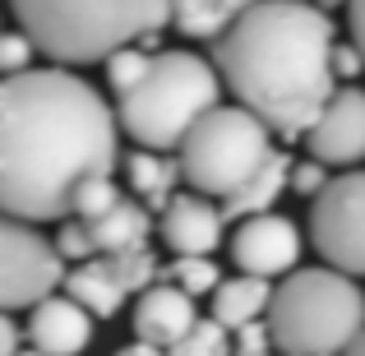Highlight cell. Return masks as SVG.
Masks as SVG:
<instances>
[{"mask_svg":"<svg viewBox=\"0 0 365 356\" xmlns=\"http://www.w3.org/2000/svg\"><path fill=\"white\" fill-rule=\"evenodd\" d=\"M19 33L56 65H98L171 24V0H9Z\"/></svg>","mask_w":365,"mask_h":356,"instance_id":"3","label":"cell"},{"mask_svg":"<svg viewBox=\"0 0 365 356\" xmlns=\"http://www.w3.org/2000/svg\"><path fill=\"white\" fill-rule=\"evenodd\" d=\"M24 333L28 329H19L9 310L0 315V356H19V352H24V347H19V342H24Z\"/></svg>","mask_w":365,"mask_h":356,"instance_id":"29","label":"cell"},{"mask_svg":"<svg viewBox=\"0 0 365 356\" xmlns=\"http://www.w3.org/2000/svg\"><path fill=\"white\" fill-rule=\"evenodd\" d=\"M148 232H153V218L143 204L125 199L111 218L93 223V240H98V255H130V250H148Z\"/></svg>","mask_w":365,"mask_h":356,"instance_id":"19","label":"cell"},{"mask_svg":"<svg viewBox=\"0 0 365 356\" xmlns=\"http://www.w3.org/2000/svg\"><path fill=\"white\" fill-rule=\"evenodd\" d=\"M292 167L296 162L287 158V153H273V162H268L264 171H259L255 180L241 190L236 199H227L222 204V218L227 223H250V218H264V213H273V204H277V195H282L287 185H292Z\"/></svg>","mask_w":365,"mask_h":356,"instance_id":"17","label":"cell"},{"mask_svg":"<svg viewBox=\"0 0 365 356\" xmlns=\"http://www.w3.org/2000/svg\"><path fill=\"white\" fill-rule=\"evenodd\" d=\"M347 24H351V42H356L361 56H365V0H351L347 5Z\"/></svg>","mask_w":365,"mask_h":356,"instance_id":"30","label":"cell"},{"mask_svg":"<svg viewBox=\"0 0 365 356\" xmlns=\"http://www.w3.org/2000/svg\"><path fill=\"white\" fill-rule=\"evenodd\" d=\"M333 19L314 0H259L217 42V74L236 107L255 111L282 139H305L338 98Z\"/></svg>","mask_w":365,"mask_h":356,"instance_id":"2","label":"cell"},{"mask_svg":"<svg viewBox=\"0 0 365 356\" xmlns=\"http://www.w3.org/2000/svg\"><path fill=\"white\" fill-rule=\"evenodd\" d=\"M65 296H74L93 320H111V315L125 305V287L111 278L107 259H93V264L70 268V278H65Z\"/></svg>","mask_w":365,"mask_h":356,"instance_id":"18","label":"cell"},{"mask_svg":"<svg viewBox=\"0 0 365 356\" xmlns=\"http://www.w3.org/2000/svg\"><path fill=\"white\" fill-rule=\"evenodd\" d=\"M56 250H61V259H65V264H74V268L102 259L98 255V240H93V227L79 223V218H74V223H65L61 232H56Z\"/></svg>","mask_w":365,"mask_h":356,"instance_id":"24","label":"cell"},{"mask_svg":"<svg viewBox=\"0 0 365 356\" xmlns=\"http://www.w3.org/2000/svg\"><path fill=\"white\" fill-rule=\"evenodd\" d=\"M28 342L42 356H79L93 342V315L74 296H51L28 310Z\"/></svg>","mask_w":365,"mask_h":356,"instance_id":"13","label":"cell"},{"mask_svg":"<svg viewBox=\"0 0 365 356\" xmlns=\"http://www.w3.org/2000/svg\"><path fill=\"white\" fill-rule=\"evenodd\" d=\"M273 292L277 287H268L264 278H250V273L227 278V283L217 287V296H213V320L222 324V329H232V333L250 329V324H264L268 310H273Z\"/></svg>","mask_w":365,"mask_h":356,"instance_id":"15","label":"cell"},{"mask_svg":"<svg viewBox=\"0 0 365 356\" xmlns=\"http://www.w3.org/2000/svg\"><path fill=\"white\" fill-rule=\"evenodd\" d=\"M158 283L180 287L185 296H204V292H213V296H217L222 278H217V264H213V259H171V264L162 268Z\"/></svg>","mask_w":365,"mask_h":356,"instance_id":"20","label":"cell"},{"mask_svg":"<svg viewBox=\"0 0 365 356\" xmlns=\"http://www.w3.org/2000/svg\"><path fill=\"white\" fill-rule=\"evenodd\" d=\"M273 134L245 107H217L180 143L185 185L204 199H236L259 171L273 162Z\"/></svg>","mask_w":365,"mask_h":356,"instance_id":"6","label":"cell"},{"mask_svg":"<svg viewBox=\"0 0 365 356\" xmlns=\"http://www.w3.org/2000/svg\"><path fill=\"white\" fill-rule=\"evenodd\" d=\"M217 107H222V83H217L213 65L199 61L195 51H162L153 61L148 79L120 98L116 116L120 130L139 148L167 153L180 148L199 130V121Z\"/></svg>","mask_w":365,"mask_h":356,"instance_id":"5","label":"cell"},{"mask_svg":"<svg viewBox=\"0 0 365 356\" xmlns=\"http://www.w3.org/2000/svg\"><path fill=\"white\" fill-rule=\"evenodd\" d=\"M347 356H365V338H361V342H356V347H351Z\"/></svg>","mask_w":365,"mask_h":356,"instance_id":"33","label":"cell"},{"mask_svg":"<svg viewBox=\"0 0 365 356\" xmlns=\"http://www.w3.org/2000/svg\"><path fill=\"white\" fill-rule=\"evenodd\" d=\"M125 171H130V190L143 199V208L148 213H167L171 204H176V185L185 180V171H180V158H162V153H130L125 158Z\"/></svg>","mask_w":365,"mask_h":356,"instance_id":"16","label":"cell"},{"mask_svg":"<svg viewBox=\"0 0 365 356\" xmlns=\"http://www.w3.org/2000/svg\"><path fill=\"white\" fill-rule=\"evenodd\" d=\"M259 0H171V28L195 42H222Z\"/></svg>","mask_w":365,"mask_h":356,"instance_id":"14","label":"cell"},{"mask_svg":"<svg viewBox=\"0 0 365 356\" xmlns=\"http://www.w3.org/2000/svg\"><path fill=\"white\" fill-rule=\"evenodd\" d=\"M319 9H329V5H351V0H314Z\"/></svg>","mask_w":365,"mask_h":356,"instance_id":"32","label":"cell"},{"mask_svg":"<svg viewBox=\"0 0 365 356\" xmlns=\"http://www.w3.org/2000/svg\"><path fill=\"white\" fill-rule=\"evenodd\" d=\"M329 167H324V162H296V167H292V190H296V195H305V199H310V204H314V199H319L324 195V190H329Z\"/></svg>","mask_w":365,"mask_h":356,"instance_id":"26","label":"cell"},{"mask_svg":"<svg viewBox=\"0 0 365 356\" xmlns=\"http://www.w3.org/2000/svg\"><path fill=\"white\" fill-rule=\"evenodd\" d=\"M232 264L250 278H292L301 264V232L292 218H250L232 232Z\"/></svg>","mask_w":365,"mask_h":356,"instance_id":"9","label":"cell"},{"mask_svg":"<svg viewBox=\"0 0 365 356\" xmlns=\"http://www.w3.org/2000/svg\"><path fill=\"white\" fill-rule=\"evenodd\" d=\"M167 356H236V338H232V329H222V324L208 315V320H199L195 329H190V338L176 342Z\"/></svg>","mask_w":365,"mask_h":356,"instance_id":"21","label":"cell"},{"mask_svg":"<svg viewBox=\"0 0 365 356\" xmlns=\"http://www.w3.org/2000/svg\"><path fill=\"white\" fill-rule=\"evenodd\" d=\"M199 324L195 315V296H185L180 287L158 283L153 292H143L134 301V342H148V347H176L190 338V329Z\"/></svg>","mask_w":365,"mask_h":356,"instance_id":"12","label":"cell"},{"mask_svg":"<svg viewBox=\"0 0 365 356\" xmlns=\"http://www.w3.org/2000/svg\"><path fill=\"white\" fill-rule=\"evenodd\" d=\"M153 61H158V56H148L143 46H125V51H116V56H111V61H107V83L116 88V98H125V93H134L143 79H148Z\"/></svg>","mask_w":365,"mask_h":356,"instance_id":"22","label":"cell"},{"mask_svg":"<svg viewBox=\"0 0 365 356\" xmlns=\"http://www.w3.org/2000/svg\"><path fill=\"white\" fill-rule=\"evenodd\" d=\"M120 116L107 98L61 70H28L0 83V204L14 223H61L88 180L111 176Z\"/></svg>","mask_w":365,"mask_h":356,"instance_id":"1","label":"cell"},{"mask_svg":"<svg viewBox=\"0 0 365 356\" xmlns=\"http://www.w3.org/2000/svg\"><path fill=\"white\" fill-rule=\"evenodd\" d=\"M33 56H37V46H33V37H28V33H19V28H14V33L0 37V70H5V79L37 70Z\"/></svg>","mask_w":365,"mask_h":356,"instance_id":"25","label":"cell"},{"mask_svg":"<svg viewBox=\"0 0 365 356\" xmlns=\"http://www.w3.org/2000/svg\"><path fill=\"white\" fill-rule=\"evenodd\" d=\"M305 148L324 167H351L365 162V88H338V98L324 107V116L314 121V130L305 134Z\"/></svg>","mask_w":365,"mask_h":356,"instance_id":"10","label":"cell"},{"mask_svg":"<svg viewBox=\"0 0 365 356\" xmlns=\"http://www.w3.org/2000/svg\"><path fill=\"white\" fill-rule=\"evenodd\" d=\"M310 245L347 278L365 273V171H342L310 204Z\"/></svg>","mask_w":365,"mask_h":356,"instance_id":"8","label":"cell"},{"mask_svg":"<svg viewBox=\"0 0 365 356\" xmlns=\"http://www.w3.org/2000/svg\"><path fill=\"white\" fill-rule=\"evenodd\" d=\"M268 333L282 356H347L365 338V292L338 268H296L273 292Z\"/></svg>","mask_w":365,"mask_h":356,"instance_id":"4","label":"cell"},{"mask_svg":"<svg viewBox=\"0 0 365 356\" xmlns=\"http://www.w3.org/2000/svg\"><path fill=\"white\" fill-rule=\"evenodd\" d=\"M227 218L213 199L204 195H176V204L162 213V240L171 245L176 259H208L222 245Z\"/></svg>","mask_w":365,"mask_h":356,"instance_id":"11","label":"cell"},{"mask_svg":"<svg viewBox=\"0 0 365 356\" xmlns=\"http://www.w3.org/2000/svg\"><path fill=\"white\" fill-rule=\"evenodd\" d=\"M19 356H42V352H37V347H24V352H19Z\"/></svg>","mask_w":365,"mask_h":356,"instance_id":"34","label":"cell"},{"mask_svg":"<svg viewBox=\"0 0 365 356\" xmlns=\"http://www.w3.org/2000/svg\"><path fill=\"white\" fill-rule=\"evenodd\" d=\"M120 204H125V199H120L116 180H111V176H98V180H88V185L79 190V199H74V218L93 227V223H102V218H111Z\"/></svg>","mask_w":365,"mask_h":356,"instance_id":"23","label":"cell"},{"mask_svg":"<svg viewBox=\"0 0 365 356\" xmlns=\"http://www.w3.org/2000/svg\"><path fill=\"white\" fill-rule=\"evenodd\" d=\"M65 278H70V268H65L56 240L37 236V227L28 223L5 218V227H0V305L9 315L33 310L61 292Z\"/></svg>","mask_w":365,"mask_h":356,"instance_id":"7","label":"cell"},{"mask_svg":"<svg viewBox=\"0 0 365 356\" xmlns=\"http://www.w3.org/2000/svg\"><path fill=\"white\" fill-rule=\"evenodd\" d=\"M333 74H338V79H347V83L365 74V56H361L356 42H338V51H333Z\"/></svg>","mask_w":365,"mask_h":356,"instance_id":"28","label":"cell"},{"mask_svg":"<svg viewBox=\"0 0 365 356\" xmlns=\"http://www.w3.org/2000/svg\"><path fill=\"white\" fill-rule=\"evenodd\" d=\"M273 352L277 347H273V333H268V320L236 333V356H273Z\"/></svg>","mask_w":365,"mask_h":356,"instance_id":"27","label":"cell"},{"mask_svg":"<svg viewBox=\"0 0 365 356\" xmlns=\"http://www.w3.org/2000/svg\"><path fill=\"white\" fill-rule=\"evenodd\" d=\"M116 356H167L162 347H148V342H130V347H120Z\"/></svg>","mask_w":365,"mask_h":356,"instance_id":"31","label":"cell"}]
</instances>
